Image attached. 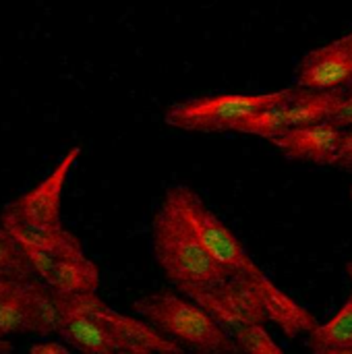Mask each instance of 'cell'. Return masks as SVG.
<instances>
[{
    "instance_id": "9",
    "label": "cell",
    "mask_w": 352,
    "mask_h": 354,
    "mask_svg": "<svg viewBox=\"0 0 352 354\" xmlns=\"http://www.w3.org/2000/svg\"><path fill=\"white\" fill-rule=\"evenodd\" d=\"M29 261L37 278L54 295H85L98 292L100 288V270L85 257L83 251L71 253H52L33 247H25Z\"/></svg>"
},
{
    "instance_id": "14",
    "label": "cell",
    "mask_w": 352,
    "mask_h": 354,
    "mask_svg": "<svg viewBox=\"0 0 352 354\" xmlns=\"http://www.w3.org/2000/svg\"><path fill=\"white\" fill-rule=\"evenodd\" d=\"M255 282L263 299L268 322L276 324L288 338H297L299 334H309L317 328V319L305 307L293 301L286 292H282L266 274H259Z\"/></svg>"
},
{
    "instance_id": "10",
    "label": "cell",
    "mask_w": 352,
    "mask_h": 354,
    "mask_svg": "<svg viewBox=\"0 0 352 354\" xmlns=\"http://www.w3.org/2000/svg\"><path fill=\"white\" fill-rule=\"evenodd\" d=\"M81 156V147H71L62 160L56 164V168L31 191L15 199L6 212L12 216L31 222V224H44V226H58L60 224V201L62 191L68 178V172L73 170L75 162Z\"/></svg>"
},
{
    "instance_id": "4",
    "label": "cell",
    "mask_w": 352,
    "mask_h": 354,
    "mask_svg": "<svg viewBox=\"0 0 352 354\" xmlns=\"http://www.w3.org/2000/svg\"><path fill=\"white\" fill-rule=\"evenodd\" d=\"M290 89L268 91V93H224L212 97H199L174 106L166 114L170 127L197 133L234 131L247 116L266 110L288 95Z\"/></svg>"
},
{
    "instance_id": "2",
    "label": "cell",
    "mask_w": 352,
    "mask_h": 354,
    "mask_svg": "<svg viewBox=\"0 0 352 354\" xmlns=\"http://www.w3.org/2000/svg\"><path fill=\"white\" fill-rule=\"evenodd\" d=\"M133 309L183 348L189 346L199 353L237 351V344L226 334L224 326L187 295L180 297L172 290H158L135 301Z\"/></svg>"
},
{
    "instance_id": "7",
    "label": "cell",
    "mask_w": 352,
    "mask_h": 354,
    "mask_svg": "<svg viewBox=\"0 0 352 354\" xmlns=\"http://www.w3.org/2000/svg\"><path fill=\"white\" fill-rule=\"evenodd\" d=\"M168 193L185 209V214L193 222L197 234L201 236V241L210 249V253L230 274H241V276L261 274V270L251 259V255L245 251V247L234 236V232L203 203V199L193 189H189V187H174Z\"/></svg>"
},
{
    "instance_id": "8",
    "label": "cell",
    "mask_w": 352,
    "mask_h": 354,
    "mask_svg": "<svg viewBox=\"0 0 352 354\" xmlns=\"http://www.w3.org/2000/svg\"><path fill=\"white\" fill-rule=\"evenodd\" d=\"M54 301L58 309L56 334H60L71 348L89 354L118 353L110 334L95 315V307L100 303L98 292L54 295Z\"/></svg>"
},
{
    "instance_id": "11",
    "label": "cell",
    "mask_w": 352,
    "mask_h": 354,
    "mask_svg": "<svg viewBox=\"0 0 352 354\" xmlns=\"http://www.w3.org/2000/svg\"><path fill=\"white\" fill-rule=\"evenodd\" d=\"M297 83L311 89H352V31L311 50L299 64Z\"/></svg>"
},
{
    "instance_id": "19",
    "label": "cell",
    "mask_w": 352,
    "mask_h": 354,
    "mask_svg": "<svg viewBox=\"0 0 352 354\" xmlns=\"http://www.w3.org/2000/svg\"><path fill=\"white\" fill-rule=\"evenodd\" d=\"M332 122L338 124V127H342V129H351L352 127V91H349L346 97L342 100L340 108L332 116Z\"/></svg>"
},
{
    "instance_id": "23",
    "label": "cell",
    "mask_w": 352,
    "mask_h": 354,
    "mask_svg": "<svg viewBox=\"0 0 352 354\" xmlns=\"http://www.w3.org/2000/svg\"><path fill=\"white\" fill-rule=\"evenodd\" d=\"M346 274H349V278L352 280V261H349V266H346Z\"/></svg>"
},
{
    "instance_id": "21",
    "label": "cell",
    "mask_w": 352,
    "mask_h": 354,
    "mask_svg": "<svg viewBox=\"0 0 352 354\" xmlns=\"http://www.w3.org/2000/svg\"><path fill=\"white\" fill-rule=\"evenodd\" d=\"M31 354H66L68 346L60 344V342H41V344H33L29 348Z\"/></svg>"
},
{
    "instance_id": "3",
    "label": "cell",
    "mask_w": 352,
    "mask_h": 354,
    "mask_svg": "<svg viewBox=\"0 0 352 354\" xmlns=\"http://www.w3.org/2000/svg\"><path fill=\"white\" fill-rule=\"evenodd\" d=\"M346 93V89H311L299 85V89H290L278 104L247 116L234 131L272 141L288 129L332 120Z\"/></svg>"
},
{
    "instance_id": "12",
    "label": "cell",
    "mask_w": 352,
    "mask_h": 354,
    "mask_svg": "<svg viewBox=\"0 0 352 354\" xmlns=\"http://www.w3.org/2000/svg\"><path fill=\"white\" fill-rule=\"evenodd\" d=\"M344 131L346 129L334 124L332 120H324L288 129L280 137H274L272 143L290 160L319 166H338Z\"/></svg>"
},
{
    "instance_id": "17",
    "label": "cell",
    "mask_w": 352,
    "mask_h": 354,
    "mask_svg": "<svg viewBox=\"0 0 352 354\" xmlns=\"http://www.w3.org/2000/svg\"><path fill=\"white\" fill-rule=\"evenodd\" d=\"M0 276L12 282H27L37 276L25 247L4 226L0 228Z\"/></svg>"
},
{
    "instance_id": "18",
    "label": "cell",
    "mask_w": 352,
    "mask_h": 354,
    "mask_svg": "<svg viewBox=\"0 0 352 354\" xmlns=\"http://www.w3.org/2000/svg\"><path fill=\"white\" fill-rule=\"evenodd\" d=\"M237 351L253 354H282V348L268 334L263 324H247L234 330Z\"/></svg>"
},
{
    "instance_id": "16",
    "label": "cell",
    "mask_w": 352,
    "mask_h": 354,
    "mask_svg": "<svg viewBox=\"0 0 352 354\" xmlns=\"http://www.w3.org/2000/svg\"><path fill=\"white\" fill-rule=\"evenodd\" d=\"M309 336V348L317 354H352V295L326 324H317Z\"/></svg>"
},
{
    "instance_id": "15",
    "label": "cell",
    "mask_w": 352,
    "mask_h": 354,
    "mask_svg": "<svg viewBox=\"0 0 352 354\" xmlns=\"http://www.w3.org/2000/svg\"><path fill=\"white\" fill-rule=\"evenodd\" d=\"M0 222L23 247H33V249H41V251H52V253L83 251L79 239L73 232H68L66 228H62V224H58V226L31 224V222H25V220L12 216L6 209H4Z\"/></svg>"
},
{
    "instance_id": "20",
    "label": "cell",
    "mask_w": 352,
    "mask_h": 354,
    "mask_svg": "<svg viewBox=\"0 0 352 354\" xmlns=\"http://www.w3.org/2000/svg\"><path fill=\"white\" fill-rule=\"evenodd\" d=\"M338 168H344V170L352 172V127L344 131V139H342V147H340Z\"/></svg>"
},
{
    "instance_id": "22",
    "label": "cell",
    "mask_w": 352,
    "mask_h": 354,
    "mask_svg": "<svg viewBox=\"0 0 352 354\" xmlns=\"http://www.w3.org/2000/svg\"><path fill=\"white\" fill-rule=\"evenodd\" d=\"M12 284H15L12 280H6V278H2V276H0V297H2V295H4Z\"/></svg>"
},
{
    "instance_id": "5",
    "label": "cell",
    "mask_w": 352,
    "mask_h": 354,
    "mask_svg": "<svg viewBox=\"0 0 352 354\" xmlns=\"http://www.w3.org/2000/svg\"><path fill=\"white\" fill-rule=\"evenodd\" d=\"M257 276L259 274L255 276L230 274L228 278L212 284L180 288V292L193 299L197 305H201L224 328L237 330L247 324H266L268 313L255 282Z\"/></svg>"
},
{
    "instance_id": "1",
    "label": "cell",
    "mask_w": 352,
    "mask_h": 354,
    "mask_svg": "<svg viewBox=\"0 0 352 354\" xmlns=\"http://www.w3.org/2000/svg\"><path fill=\"white\" fill-rule=\"evenodd\" d=\"M151 249L158 266L178 290L212 284L230 276L203 245L193 222L170 193H166L164 203L154 214Z\"/></svg>"
},
{
    "instance_id": "6",
    "label": "cell",
    "mask_w": 352,
    "mask_h": 354,
    "mask_svg": "<svg viewBox=\"0 0 352 354\" xmlns=\"http://www.w3.org/2000/svg\"><path fill=\"white\" fill-rule=\"evenodd\" d=\"M58 332V309L52 290L37 282H15L0 297V338L15 334L50 336Z\"/></svg>"
},
{
    "instance_id": "13",
    "label": "cell",
    "mask_w": 352,
    "mask_h": 354,
    "mask_svg": "<svg viewBox=\"0 0 352 354\" xmlns=\"http://www.w3.org/2000/svg\"><path fill=\"white\" fill-rule=\"evenodd\" d=\"M95 315L110 334L118 353L149 354V353H180L183 346L170 336L154 328L149 322H139L135 317L122 315L110 309L102 299L95 307Z\"/></svg>"
},
{
    "instance_id": "24",
    "label": "cell",
    "mask_w": 352,
    "mask_h": 354,
    "mask_svg": "<svg viewBox=\"0 0 352 354\" xmlns=\"http://www.w3.org/2000/svg\"><path fill=\"white\" fill-rule=\"evenodd\" d=\"M351 199H352V189H351Z\"/></svg>"
},
{
    "instance_id": "25",
    "label": "cell",
    "mask_w": 352,
    "mask_h": 354,
    "mask_svg": "<svg viewBox=\"0 0 352 354\" xmlns=\"http://www.w3.org/2000/svg\"><path fill=\"white\" fill-rule=\"evenodd\" d=\"M351 91H352V89H351Z\"/></svg>"
}]
</instances>
